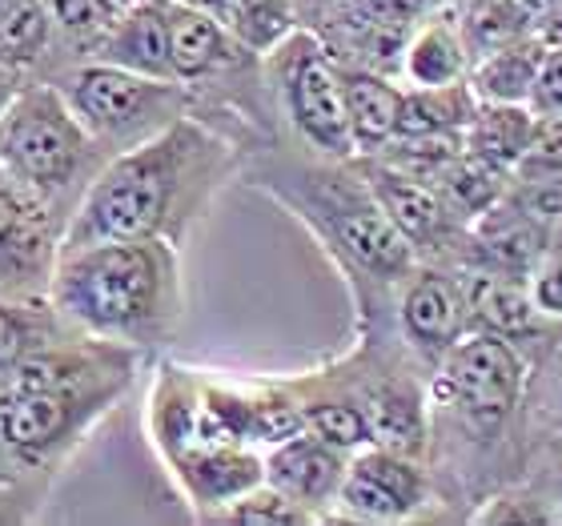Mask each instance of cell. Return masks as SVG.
Instances as JSON below:
<instances>
[{
	"instance_id": "30",
	"label": "cell",
	"mask_w": 562,
	"mask_h": 526,
	"mask_svg": "<svg viewBox=\"0 0 562 526\" xmlns=\"http://www.w3.org/2000/svg\"><path fill=\"white\" fill-rule=\"evenodd\" d=\"M554 511H547V499L542 494H530V491H506V494H494L486 499L474 523H530V526H542V523H554Z\"/></svg>"
},
{
	"instance_id": "23",
	"label": "cell",
	"mask_w": 562,
	"mask_h": 526,
	"mask_svg": "<svg viewBox=\"0 0 562 526\" xmlns=\"http://www.w3.org/2000/svg\"><path fill=\"white\" fill-rule=\"evenodd\" d=\"M542 53H547V45L535 33L482 53L467 72L470 93L479 97V101H498V105H527Z\"/></svg>"
},
{
	"instance_id": "28",
	"label": "cell",
	"mask_w": 562,
	"mask_h": 526,
	"mask_svg": "<svg viewBox=\"0 0 562 526\" xmlns=\"http://www.w3.org/2000/svg\"><path fill=\"white\" fill-rule=\"evenodd\" d=\"M205 523H241V526H302L317 523L305 506L290 503L281 491H273L270 482H261L254 491H246L241 499L225 503L222 511H213Z\"/></svg>"
},
{
	"instance_id": "9",
	"label": "cell",
	"mask_w": 562,
	"mask_h": 526,
	"mask_svg": "<svg viewBox=\"0 0 562 526\" xmlns=\"http://www.w3.org/2000/svg\"><path fill=\"white\" fill-rule=\"evenodd\" d=\"M450 9L446 0H334L314 33L338 65L374 69L398 81L402 48L422 21Z\"/></svg>"
},
{
	"instance_id": "6",
	"label": "cell",
	"mask_w": 562,
	"mask_h": 526,
	"mask_svg": "<svg viewBox=\"0 0 562 526\" xmlns=\"http://www.w3.org/2000/svg\"><path fill=\"white\" fill-rule=\"evenodd\" d=\"M101 165L105 153L93 145L53 81L29 77L9 97L0 113V174L65 225Z\"/></svg>"
},
{
	"instance_id": "42",
	"label": "cell",
	"mask_w": 562,
	"mask_h": 526,
	"mask_svg": "<svg viewBox=\"0 0 562 526\" xmlns=\"http://www.w3.org/2000/svg\"><path fill=\"white\" fill-rule=\"evenodd\" d=\"M559 434H562V387H559Z\"/></svg>"
},
{
	"instance_id": "5",
	"label": "cell",
	"mask_w": 562,
	"mask_h": 526,
	"mask_svg": "<svg viewBox=\"0 0 562 526\" xmlns=\"http://www.w3.org/2000/svg\"><path fill=\"white\" fill-rule=\"evenodd\" d=\"M527 382V358L518 342L491 329H470L467 338H458L426 378V458L438 462L491 450L522 406Z\"/></svg>"
},
{
	"instance_id": "37",
	"label": "cell",
	"mask_w": 562,
	"mask_h": 526,
	"mask_svg": "<svg viewBox=\"0 0 562 526\" xmlns=\"http://www.w3.org/2000/svg\"><path fill=\"white\" fill-rule=\"evenodd\" d=\"M173 4H189V9H205L217 16V0H173Z\"/></svg>"
},
{
	"instance_id": "22",
	"label": "cell",
	"mask_w": 562,
	"mask_h": 526,
	"mask_svg": "<svg viewBox=\"0 0 562 526\" xmlns=\"http://www.w3.org/2000/svg\"><path fill=\"white\" fill-rule=\"evenodd\" d=\"M77 329L60 317L48 298H12L0 293V382L29 358L53 342L69 338Z\"/></svg>"
},
{
	"instance_id": "32",
	"label": "cell",
	"mask_w": 562,
	"mask_h": 526,
	"mask_svg": "<svg viewBox=\"0 0 562 526\" xmlns=\"http://www.w3.org/2000/svg\"><path fill=\"white\" fill-rule=\"evenodd\" d=\"M527 290H530V302H535V310H539L542 317L562 322V261L554 249L527 273Z\"/></svg>"
},
{
	"instance_id": "3",
	"label": "cell",
	"mask_w": 562,
	"mask_h": 526,
	"mask_svg": "<svg viewBox=\"0 0 562 526\" xmlns=\"http://www.w3.org/2000/svg\"><path fill=\"white\" fill-rule=\"evenodd\" d=\"M140 362L130 346L81 329L29 354L0 382V458L21 474L57 479L130 394Z\"/></svg>"
},
{
	"instance_id": "36",
	"label": "cell",
	"mask_w": 562,
	"mask_h": 526,
	"mask_svg": "<svg viewBox=\"0 0 562 526\" xmlns=\"http://www.w3.org/2000/svg\"><path fill=\"white\" fill-rule=\"evenodd\" d=\"M551 511L562 518V467L554 470V503H551Z\"/></svg>"
},
{
	"instance_id": "14",
	"label": "cell",
	"mask_w": 562,
	"mask_h": 526,
	"mask_svg": "<svg viewBox=\"0 0 562 526\" xmlns=\"http://www.w3.org/2000/svg\"><path fill=\"white\" fill-rule=\"evenodd\" d=\"M165 462V474L173 479L193 515L210 518L225 503L241 499L246 491L266 482V458L258 446L246 443H225V438H201L181 450H173Z\"/></svg>"
},
{
	"instance_id": "24",
	"label": "cell",
	"mask_w": 562,
	"mask_h": 526,
	"mask_svg": "<svg viewBox=\"0 0 562 526\" xmlns=\"http://www.w3.org/2000/svg\"><path fill=\"white\" fill-rule=\"evenodd\" d=\"M479 97L470 93L467 81L438 85V89H402L398 130L394 137H442V133H462Z\"/></svg>"
},
{
	"instance_id": "15",
	"label": "cell",
	"mask_w": 562,
	"mask_h": 526,
	"mask_svg": "<svg viewBox=\"0 0 562 526\" xmlns=\"http://www.w3.org/2000/svg\"><path fill=\"white\" fill-rule=\"evenodd\" d=\"M266 482L273 491H281L290 503L305 506L310 515L322 518L334 515V499H338L341 474L350 455L329 446L326 438H317L310 430H297L281 443L266 446Z\"/></svg>"
},
{
	"instance_id": "13",
	"label": "cell",
	"mask_w": 562,
	"mask_h": 526,
	"mask_svg": "<svg viewBox=\"0 0 562 526\" xmlns=\"http://www.w3.org/2000/svg\"><path fill=\"white\" fill-rule=\"evenodd\" d=\"M65 222L0 174V293L45 298L60 258Z\"/></svg>"
},
{
	"instance_id": "26",
	"label": "cell",
	"mask_w": 562,
	"mask_h": 526,
	"mask_svg": "<svg viewBox=\"0 0 562 526\" xmlns=\"http://www.w3.org/2000/svg\"><path fill=\"white\" fill-rule=\"evenodd\" d=\"M430 186L442 193V201L450 205V213H454L458 222L470 225L479 213H486L506 193V174H498V169H491L486 161H479V157H470L462 149L458 157H450L438 169V177H434Z\"/></svg>"
},
{
	"instance_id": "1",
	"label": "cell",
	"mask_w": 562,
	"mask_h": 526,
	"mask_svg": "<svg viewBox=\"0 0 562 526\" xmlns=\"http://www.w3.org/2000/svg\"><path fill=\"white\" fill-rule=\"evenodd\" d=\"M237 174L241 145L198 113H186L97 169L65 225L60 249L89 242H169L181 249Z\"/></svg>"
},
{
	"instance_id": "27",
	"label": "cell",
	"mask_w": 562,
	"mask_h": 526,
	"mask_svg": "<svg viewBox=\"0 0 562 526\" xmlns=\"http://www.w3.org/2000/svg\"><path fill=\"white\" fill-rule=\"evenodd\" d=\"M217 21L254 53H270L281 36L297 29L293 0H217Z\"/></svg>"
},
{
	"instance_id": "20",
	"label": "cell",
	"mask_w": 562,
	"mask_h": 526,
	"mask_svg": "<svg viewBox=\"0 0 562 526\" xmlns=\"http://www.w3.org/2000/svg\"><path fill=\"white\" fill-rule=\"evenodd\" d=\"M539 117L527 105H498V101H479L470 113L467 130H462V149L470 157L486 161L498 174H515L518 157L527 153L530 137H535Z\"/></svg>"
},
{
	"instance_id": "2",
	"label": "cell",
	"mask_w": 562,
	"mask_h": 526,
	"mask_svg": "<svg viewBox=\"0 0 562 526\" xmlns=\"http://www.w3.org/2000/svg\"><path fill=\"white\" fill-rule=\"evenodd\" d=\"M241 174L310 225V234L338 261L358 302L362 334L390 329V293L418 258L382 213L358 161L317 157L302 145L285 149L273 137L241 153Z\"/></svg>"
},
{
	"instance_id": "19",
	"label": "cell",
	"mask_w": 562,
	"mask_h": 526,
	"mask_svg": "<svg viewBox=\"0 0 562 526\" xmlns=\"http://www.w3.org/2000/svg\"><path fill=\"white\" fill-rule=\"evenodd\" d=\"M470 72V48L458 33L454 12L442 9L430 21H422L414 36L402 48L398 81L418 85V89H438V85L467 81Z\"/></svg>"
},
{
	"instance_id": "10",
	"label": "cell",
	"mask_w": 562,
	"mask_h": 526,
	"mask_svg": "<svg viewBox=\"0 0 562 526\" xmlns=\"http://www.w3.org/2000/svg\"><path fill=\"white\" fill-rule=\"evenodd\" d=\"M390 329L430 374L458 338L470 334V305L462 269L442 261H414L390 293Z\"/></svg>"
},
{
	"instance_id": "33",
	"label": "cell",
	"mask_w": 562,
	"mask_h": 526,
	"mask_svg": "<svg viewBox=\"0 0 562 526\" xmlns=\"http://www.w3.org/2000/svg\"><path fill=\"white\" fill-rule=\"evenodd\" d=\"M535 36H539L547 48H562V0H554L551 9L535 21Z\"/></svg>"
},
{
	"instance_id": "39",
	"label": "cell",
	"mask_w": 562,
	"mask_h": 526,
	"mask_svg": "<svg viewBox=\"0 0 562 526\" xmlns=\"http://www.w3.org/2000/svg\"><path fill=\"white\" fill-rule=\"evenodd\" d=\"M4 474H21V470H12V467H4V462H0V479H4Z\"/></svg>"
},
{
	"instance_id": "17",
	"label": "cell",
	"mask_w": 562,
	"mask_h": 526,
	"mask_svg": "<svg viewBox=\"0 0 562 526\" xmlns=\"http://www.w3.org/2000/svg\"><path fill=\"white\" fill-rule=\"evenodd\" d=\"M462 286H467L470 329H491L510 342L535 338L539 334V310L530 302L527 278L503 273L486 266H458Z\"/></svg>"
},
{
	"instance_id": "8",
	"label": "cell",
	"mask_w": 562,
	"mask_h": 526,
	"mask_svg": "<svg viewBox=\"0 0 562 526\" xmlns=\"http://www.w3.org/2000/svg\"><path fill=\"white\" fill-rule=\"evenodd\" d=\"M261 72H266L273 117L290 130L293 145L334 161L358 157L350 121H346V101H341L338 60L329 57L314 29L297 24L270 53H261Z\"/></svg>"
},
{
	"instance_id": "29",
	"label": "cell",
	"mask_w": 562,
	"mask_h": 526,
	"mask_svg": "<svg viewBox=\"0 0 562 526\" xmlns=\"http://www.w3.org/2000/svg\"><path fill=\"white\" fill-rule=\"evenodd\" d=\"M515 181H539V177H562V117H539L527 153L515 165Z\"/></svg>"
},
{
	"instance_id": "7",
	"label": "cell",
	"mask_w": 562,
	"mask_h": 526,
	"mask_svg": "<svg viewBox=\"0 0 562 526\" xmlns=\"http://www.w3.org/2000/svg\"><path fill=\"white\" fill-rule=\"evenodd\" d=\"M48 81L69 101L85 133L105 153V161L157 137L165 125H173L193 109V97L181 81L130 72L109 60H72Z\"/></svg>"
},
{
	"instance_id": "35",
	"label": "cell",
	"mask_w": 562,
	"mask_h": 526,
	"mask_svg": "<svg viewBox=\"0 0 562 526\" xmlns=\"http://www.w3.org/2000/svg\"><path fill=\"white\" fill-rule=\"evenodd\" d=\"M29 81V77H21L16 69H9V65H0V113H4V105H9V97L21 89V85Z\"/></svg>"
},
{
	"instance_id": "21",
	"label": "cell",
	"mask_w": 562,
	"mask_h": 526,
	"mask_svg": "<svg viewBox=\"0 0 562 526\" xmlns=\"http://www.w3.org/2000/svg\"><path fill=\"white\" fill-rule=\"evenodd\" d=\"M0 65L45 81L57 72V36L41 0H0Z\"/></svg>"
},
{
	"instance_id": "41",
	"label": "cell",
	"mask_w": 562,
	"mask_h": 526,
	"mask_svg": "<svg viewBox=\"0 0 562 526\" xmlns=\"http://www.w3.org/2000/svg\"><path fill=\"white\" fill-rule=\"evenodd\" d=\"M446 4H450V9H462V4H470V0H446Z\"/></svg>"
},
{
	"instance_id": "18",
	"label": "cell",
	"mask_w": 562,
	"mask_h": 526,
	"mask_svg": "<svg viewBox=\"0 0 562 526\" xmlns=\"http://www.w3.org/2000/svg\"><path fill=\"white\" fill-rule=\"evenodd\" d=\"M341 72V101H346V121H350V137L358 157H370L382 145L394 141L402 109V85L386 72L353 69L338 65Z\"/></svg>"
},
{
	"instance_id": "40",
	"label": "cell",
	"mask_w": 562,
	"mask_h": 526,
	"mask_svg": "<svg viewBox=\"0 0 562 526\" xmlns=\"http://www.w3.org/2000/svg\"><path fill=\"white\" fill-rule=\"evenodd\" d=\"M554 254H559V261H562V225H559V246H551Z\"/></svg>"
},
{
	"instance_id": "25",
	"label": "cell",
	"mask_w": 562,
	"mask_h": 526,
	"mask_svg": "<svg viewBox=\"0 0 562 526\" xmlns=\"http://www.w3.org/2000/svg\"><path fill=\"white\" fill-rule=\"evenodd\" d=\"M48 24H53V36H57V72L72 60H89L93 57L97 41L105 33L113 16H117V4L113 0H41ZM53 72V77H57Z\"/></svg>"
},
{
	"instance_id": "31",
	"label": "cell",
	"mask_w": 562,
	"mask_h": 526,
	"mask_svg": "<svg viewBox=\"0 0 562 526\" xmlns=\"http://www.w3.org/2000/svg\"><path fill=\"white\" fill-rule=\"evenodd\" d=\"M527 109L535 117H562V48H547L530 85Z\"/></svg>"
},
{
	"instance_id": "16",
	"label": "cell",
	"mask_w": 562,
	"mask_h": 526,
	"mask_svg": "<svg viewBox=\"0 0 562 526\" xmlns=\"http://www.w3.org/2000/svg\"><path fill=\"white\" fill-rule=\"evenodd\" d=\"M89 60H109L130 72L173 81L169 65V24H165V0H140L113 16Z\"/></svg>"
},
{
	"instance_id": "12",
	"label": "cell",
	"mask_w": 562,
	"mask_h": 526,
	"mask_svg": "<svg viewBox=\"0 0 562 526\" xmlns=\"http://www.w3.org/2000/svg\"><path fill=\"white\" fill-rule=\"evenodd\" d=\"M430 494L434 479L422 458L370 443L353 450L346 462L334 515L358 518V523H406L426 511Z\"/></svg>"
},
{
	"instance_id": "43",
	"label": "cell",
	"mask_w": 562,
	"mask_h": 526,
	"mask_svg": "<svg viewBox=\"0 0 562 526\" xmlns=\"http://www.w3.org/2000/svg\"><path fill=\"white\" fill-rule=\"evenodd\" d=\"M0 462H4V458H0ZM4 467H9V462H4Z\"/></svg>"
},
{
	"instance_id": "4",
	"label": "cell",
	"mask_w": 562,
	"mask_h": 526,
	"mask_svg": "<svg viewBox=\"0 0 562 526\" xmlns=\"http://www.w3.org/2000/svg\"><path fill=\"white\" fill-rule=\"evenodd\" d=\"M45 298L72 329L157 358L186 317L181 249L169 242H89L60 249Z\"/></svg>"
},
{
	"instance_id": "11",
	"label": "cell",
	"mask_w": 562,
	"mask_h": 526,
	"mask_svg": "<svg viewBox=\"0 0 562 526\" xmlns=\"http://www.w3.org/2000/svg\"><path fill=\"white\" fill-rule=\"evenodd\" d=\"M362 169L366 186L378 198L382 213L390 217V225L402 234V242L414 249L418 261H442V266H458L467 254V230L450 213V205L442 201V193L422 181L414 174H402L394 165H386L382 157H353Z\"/></svg>"
},
{
	"instance_id": "34",
	"label": "cell",
	"mask_w": 562,
	"mask_h": 526,
	"mask_svg": "<svg viewBox=\"0 0 562 526\" xmlns=\"http://www.w3.org/2000/svg\"><path fill=\"white\" fill-rule=\"evenodd\" d=\"M329 4H334V0H293V16H297V24H302V29H314Z\"/></svg>"
},
{
	"instance_id": "38",
	"label": "cell",
	"mask_w": 562,
	"mask_h": 526,
	"mask_svg": "<svg viewBox=\"0 0 562 526\" xmlns=\"http://www.w3.org/2000/svg\"><path fill=\"white\" fill-rule=\"evenodd\" d=\"M113 4H117V9H130V4H140V0H113Z\"/></svg>"
}]
</instances>
